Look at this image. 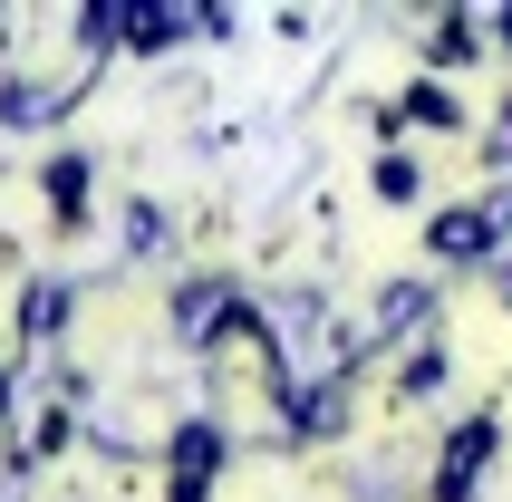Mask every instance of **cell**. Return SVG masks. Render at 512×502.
Here are the masks:
<instances>
[{"label": "cell", "instance_id": "6da1fadb", "mask_svg": "<svg viewBox=\"0 0 512 502\" xmlns=\"http://www.w3.org/2000/svg\"><path fill=\"white\" fill-rule=\"evenodd\" d=\"M503 223H512V194H493V203H474V213H435V261H484L493 242H503Z\"/></svg>", "mask_w": 512, "mask_h": 502}, {"label": "cell", "instance_id": "7a4b0ae2", "mask_svg": "<svg viewBox=\"0 0 512 502\" xmlns=\"http://www.w3.org/2000/svg\"><path fill=\"white\" fill-rule=\"evenodd\" d=\"M484 464H493V416H464L455 445H445V464H435V502H464Z\"/></svg>", "mask_w": 512, "mask_h": 502}, {"label": "cell", "instance_id": "3957f363", "mask_svg": "<svg viewBox=\"0 0 512 502\" xmlns=\"http://www.w3.org/2000/svg\"><path fill=\"white\" fill-rule=\"evenodd\" d=\"M213 464H223V435H213V425H184V435H174V502L213 493Z\"/></svg>", "mask_w": 512, "mask_h": 502}, {"label": "cell", "instance_id": "277c9868", "mask_svg": "<svg viewBox=\"0 0 512 502\" xmlns=\"http://www.w3.org/2000/svg\"><path fill=\"white\" fill-rule=\"evenodd\" d=\"M406 116H416V126H464V107L445 97V87H406V97H397V126H406Z\"/></svg>", "mask_w": 512, "mask_h": 502}, {"label": "cell", "instance_id": "5b68a950", "mask_svg": "<svg viewBox=\"0 0 512 502\" xmlns=\"http://www.w3.org/2000/svg\"><path fill=\"white\" fill-rule=\"evenodd\" d=\"M49 203H58V223H78V213H87V165H78V155H58V165H49Z\"/></svg>", "mask_w": 512, "mask_h": 502}, {"label": "cell", "instance_id": "8992f818", "mask_svg": "<svg viewBox=\"0 0 512 502\" xmlns=\"http://www.w3.org/2000/svg\"><path fill=\"white\" fill-rule=\"evenodd\" d=\"M474 49H484V39H474V20H435V39H426V58H445V68H464Z\"/></svg>", "mask_w": 512, "mask_h": 502}, {"label": "cell", "instance_id": "52a82bcc", "mask_svg": "<svg viewBox=\"0 0 512 502\" xmlns=\"http://www.w3.org/2000/svg\"><path fill=\"white\" fill-rule=\"evenodd\" d=\"M377 194H387V203H416L426 184H416V165H406V155H387V165H377Z\"/></svg>", "mask_w": 512, "mask_h": 502}, {"label": "cell", "instance_id": "ba28073f", "mask_svg": "<svg viewBox=\"0 0 512 502\" xmlns=\"http://www.w3.org/2000/svg\"><path fill=\"white\" fill-rule=\"evenodd\" d=\"M493 29H503V49H512V10H503V20H493Z\"/></svg>", "mask_w": 512, "mask_h": 502}, {"label": "cell", "instance_id": "9c48e42d", "mask_svg": "<svg viewBox=\"0 0 512 502\" xmlns=\"http://www.w3.org/2000/svg\"><path fill=\"white\" fill-rule=\"evenodd\" d=\"M0 406H10V377H0Z\"/></svg>", "mask_w": 512, "mask_h": 502}]
</instances>
